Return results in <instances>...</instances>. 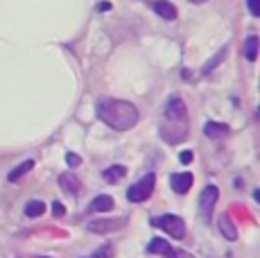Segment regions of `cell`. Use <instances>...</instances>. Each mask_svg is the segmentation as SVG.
I'll use <instances>...</instances> for the list:
<instances>
[{
  "instance_id": "obj_1",
  "label": "cell",
  "mask_w": 260,
  "mask_h": 258,
  "mask_svg": "<svg viewBox=\"0 0 260 258\" xmlns=\"http://www.w3.org/2000/svg\"><path fill=\"white\" fill-rule=\"evenodd\" d=\"M95 113L98 118L116 132H127L138 122V109L127 100H116V98H100L95 102Z\"/></svg>"
},
{
  "instance_id": "obj_2",
  "label": "cell",
  "mask_w": 260,
  "mask_h": 258,
  "mask_svg": "<svg viewBox=\"0 0 260 258\" xmlns=\"http://www.w3.org/2000/svg\"><path fill=\"white\" fill-rule=\"evenodd\" d=\"M149 224L156 227V229H163L166 233H170V238H177V240H181V238L186 236V222H183L179 215H158V217H152V222H149Z\"/></svg>"
},
{
  "instance_id": "obj_3",
  "label": "cell",
  "mask_w": 260,
  "mask_h": 258,
  "mask_svg": "<svg viewBox=\"0 0 260 258\" xmlns=\"http://www.w3.org/2000/svg\"><path fill=\"white\" fill-rule=\"evenodd\" d=\"M154 186H156V177H154V172H149V175H145L141 181H136L132 188H129V190H127V200L134 202V204L149 200V197H152V192H154Z\"/></svg>"
},
{
  "instance_id": "obj_4",
  "label": "cell",
  "mask_w": 260,
  "mask_h": 258,
  "mask_svg": "<svg viewBox=\"0 0 260 258\" xmlns=\"http://www.w3.org/2000/svg\"><path fill=\"white\" fill-rule=\"evenodd\" d=\"M166 120L170 122H188V107L179 95H172L166 104Z\"/></svg>"
},
{
  "instance_id": "obj_5",
  "label": "cell",
  "mask_w": 260,
  "mask_h": 258,
  "mask_svg": "<svg viewBox=\"0 0 260 258\" xmlns=\"http://www.w3.org/2000/svg\"><path fill=\"white\" fill-rule=\"evenodd\" d=\"M219 197V190L217 186H206L199 195V208H202V215L206 217V222L213 217V208H215V202Z\"/></svg>"
},
{
  "instance_id": "obj_6",
  "label": "cell",
  "mask_w": 260,
  "mask_h": 258,
  "mask_svg": "<svg viewBox=\"0 0 260 258\" xmlns=\"http://www.w3.org/2000/svg\"><path fill=\"white\" fill-rule=\"evenodd\" d=\"M192 181L194 177L190 172H174V175H170V183H172L174 192H179V195H186L190 186H192Z\"/></svg>"
},
{
  "instance_id": "obj_7",
  "label": "cell",
  "mask_w": 260,
  "mask_h": 258,
  "mask_svg": "<svg viewBox=\"0 0 260 258\" xmlns=\"http://www.w3.org/2000/svg\"><path fill=\"white\" fill-rule=\"evenodd\" d=\"M59 186H61L63 190H66L68 195H73V197L82 192V181H79L73 172H63V175L59 177Z\"/></svg>"
},
{
  "instance_id": "obj_8",
  "label": "cell",
  "mask_w": 260,
  "mask_h": 258,
  "mask_svg": "<svg viewBox=\"0 0 260 258\" xmlns=\"http://www.w3.org/2000/svg\"><path fill=\"white\" fill-rule=\"evenodd\" d=\"M122 222L124 220H120V222H116V220H93V222H88L86 224V229L93 231V233H111V231L120 229Z\"/></svg>"
},
{
  "instance_id": "obj_9",
  "label": "cell",
  "mask_w": 260,
  "mask_h": 258,
  "mask_svg": "<svg viewBox=\"0 0 260 258\" xmlns=\"http://www.w3.org/2000/svg\"><path fill=\"white\" fill-rule=\"evenodd\" d=\"M152 7H154V12L161 18H166V21H174V18H177V7H174L172 3H168V0H156Z\"/></svg>"
},
{
  "instance_id": "obj_10",
  "label": "cell",
  "mask_w": 260,
  "mask_h": 258,
  "mask_svg": "<svg viewBox=\"0 0 260 258\" xmlns=\"http://www.w3.org/2000/svg\"><path fill=\"white\" fill-rule=\"evenodd\" d=\"M113 208V197L109 195H100L95 197V200L91 202V206H88V213H107Z\"/></svg>"
},
{
  "instance_id": "obj_11",
  "label": "cell",
  "mask_w": 260,
  "mask_h": 258,
  "mask_svg": "<svg viewBox=\"0 0 260 258\" xmlns=\"http://www.w3.org/2000/svg\"><path fill=\"white\" fill-rule=\"evenodd\" d=\"M217 224H219V231L224 233V238H226V240H236V238H238V229H236V224L231 222V217H229V215L219 217Z\"/></svg>"
},
{
  "instance_id": "obj_12",
  "label": "cell",
  "mask_w": 260,
  "mask_h": 258,
  "mask_svg": "<svg viewBox=\"0 0 260 258\" xmlns=\"http://www.w3.org/2000/svg\"><path fill=\"white\" fill-rule=\"evenodd\" d=\"M124 175H127V168L124 166H111V168H107V170L102 172V177H104V181L107 183H118Z\"/></svg>"
},
{
  "instance_id": "obj_13",
  "label": "cell",
  "mask_w": 260,
  "mask_h": 258,
  "mask_svg": "<svg viewBox=\"0 0 260 258\" xmlns=\"http://www.w3.org/2000/svg\"><path fill=\"white\" fill-rule=\"evenodd\" d=\"M204 134L208 138H222L224 134H229V127L222 125V122H206L204 125Z\"/></svg>"
},
{
  "instance_id": "obj_14",
  "label": "cell",
  "mask_w": 260,
  "mask_h": 258,
  "mask_svg": "<svg viewBox=\"0 0 260 258\" xmlns=\"http://www.w3.org/2000/svg\"><path fill=\"white\" fill-rule=\"evenodd\" d=\"M244 57H247L249 61H256L258 59V37L256 34H251V37L244 41Z\"/></svg>"
},
{
  "instance_id": "obj_15",
  "label": "cell",
  "mask_w": 260,
  "mask_h": 258,
  "mask_svg": "<svg viewBox=\"0 0 260 258\" xmlns=\"http://www.w3.org/2000/svg\"><path fill=\"white\" fill-rule=\"evenodd\" d=\"M43 213H46V204H43V202L32 200V202H27V204H25V215H27V217H41Z\"/></svg>"
},
{
  "instance_id": "obj_16",
  "label": "cell",
  "mask_w": 260,
  "mask_h": 258,
  "mask_svg": "<svg viewBox=\"0 0 260 258\" xmlns=\"http://www.w3.org/2000/svg\"><path fill=\"white\" fill-rule=\"evenodd\" d=\"M32 168H34V161H25V163H21V166L16 168V170H12V172L7 175V181H12V183H14V181H18L21 177L27 175V172L32 170Z\"/></svg>"
},
{
  "instance_id": "obj_17",
  "label": "cell",
  "mask_w": 260,
  "mask_h": 258,
  "mask_svg": "<svg viewBox=\"0 0 260 258\" xmlns=\"http://www.w3.org/2000/svg\"><path fill=\"white\" fill-rule=\"evenodd\" d=\"M170 249H172V247H170V242H166L163 238H154V240L147 245V251H152V254H163V256H166Z\"/></svg>"
},
{
  "instance_id": "obj_18",
  "label": "cell",
  "mask_w": 260,
  "mask_h": 258,
  "mask_svg": "<svg viewBox=\"0 0 260 258\" xmlns=\"http://www.w3.org/2000/svg\"><path fill=\"white\" fill-rule=\"evenodd\" d=\"M224 57H226V48H224V50H219V52H217V54H215V57L211 59V61H208V63H206V66H204V75H208V73H211V71H213V68H215V66H217V63H219V61H222V59H224Z\"/></svg>"
},
{
  "instance_id": "obj_19",
  "label": "cell",
  "mask_w": 260,
  "mask_h": 258,
  "mask_svg": "<svg viewBox=\"0 0 260 258\" xmlns=\"http://www.w3.org/2000/svg\"><path fill=\"white\" fill-rule=\"evenodd\" d=\"M166 256L168 258H194L192 254H188V251H183V249H170Z\"/></svg>"
},
{
  "instance_id": "obj_20",
  "label": "cell",
  "mask_w": 260,
  "mask_h": 258,
  "mask_svg": "<svg viewBox=\"0 0 260 258\" xmlns=\"http://www.w3.org/2000/svg\"><path fill=\"white\" fill-rule=\"evenodd\" d=\"M52 215L54 217H63V215H66V208H63L61 202H54V204H52Z\"/></svg>"
},
{
  "instance_id": "obj_21",
  "label": "cell",
  "mask_w": 260,
  "mask_h": 258,
  "mask_svg": "<svg viewBox=\"0 0 260 258\" xmlns=\"http://www.w3.org/2000/svg\"><path fill=\"white\" fill-rule=\"evenodd\" d=\"M249 12H251V16H260V0H249Z\"/></svg>"
},
{
  "instance_id": "obj_22",
  "label": "cell",
  "mask_w": 260,
  "mask_h": 258,
  "mask_svg": "<svg viewBox=\"0 0 260 258\" xmlns=\"http://www.w3.org/2000/svg\"><path fill=\"white\" fill-rule=\"evenodd\" d=\"M111 254H113L111 245H107V247H102V249L95 251V256H98V258H111Z\"/></svg>"
},
{
  "instance_id": "obj_23",
  "label": "cell",
  "mask_w": 260,
  "mask_h": 258,
  "mask_svg": "<svg viewBox=\"0 0 260 258\" xmlns=\"http://www.w3.org/2000/svg\"><path fill=\"white\" fill-rule=\"evenodd\" d=\"M66 163H68V168H77L79 163H82V158L77 154H66Z\"/></svg>"
},
{
  "instance_id": "obj_24",
  "label": "cell",
  "mask_w": 260,
  "mask_h": 258,
  "mask_svg": "<svg viewBox=\"0 0 260 258\" xmlns=\"http://www.w3.org/2000/svg\"><path fill=\"white\" fill-rule=\"evenodd\" d=\"M179 158H181V163H183V166H188V163H192L194 154H192V152H190V150H186V152H181V156H179Z\"/></svg>"
},
{
  "instance_id": "obj_25",
  "label": "cell",
  "mask_w": 260,
  "mask_h": 258,
  "mask_svg": "<svg viewBox=\"0 0 260 258\" xmlns=\"http://www.w3.org/2000/svg\"><path fill=\"white\" fill-rule=\"evenodd\" d=\"M109 9H111V5H109V3H102V5H100V12H109Z\"/></svg>"
},
{
  "instance_id": "obj_26",
  "label": "cell",
  "mask_w": 260,
  "mask_h": 258,
  "mask_svg": "<svg viewBox=\"0 0 260 258\" xmlns=\"http://www.w3.org/2000/svg\"><path fill=\"white\" fill-rule=\"evenodd\" d=\"M190 3H194V5H202V3H206V0H190Z\"/></svg>"
},
{
  "instance_id": "obj_27",
  "label": "cell",
  "mask_w": 260,
  "mask_h": 258,
  "mask_svg": "<svg viewBox=\"0 0 260 258\" xmlns=\"http://www.w3.org/2000/svg\"><path fill=\"white\" fill-rule=\"evenodd\" d=\"M37 258H46V256H37Z\"/></svg>"
}]
</instances>
